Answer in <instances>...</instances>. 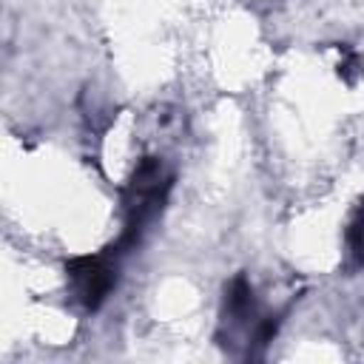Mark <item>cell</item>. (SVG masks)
<instances>
[{
	"instance_id": "2",
	"label": "cell",
	"mask_w": 364,
	"mask_h": 364,
	"mask_svg": "<svg viewBox=\"0 0 364 364\" xmlns=\"http://www.w3.org/2000/svg\"><path fill=\"white\" fill-rule=\"evenodd\" d=\"M65 276L74 287V299L85 310H100L108 293L117 284V262H114V247L105 253H91V256H74L65 262Z\"/></svg>"
},
{
	"instance_id": "4",
	"label": "cell",
	"mask_w": 364,
	"mask_h": 364,
	"mask_svg": "<svg viewBox=\"0 0 364 364\" xmlns=\"http://www.w3.org/2000/svg\"><path fill=\"white\" fill-rule=\"evenodd\" d=\"M344 242H347V270H361L364 267V196L350 213Z\"/></svg>"
},
{
	"instance_id": "1",
	"label": "cell",
	"mask_w": 364,
	"mask_h": 364,
	"mask_svg": "<svg viewBox=\"0 0 364 364\" xmlns=\"http://www.w3.org/2000/svg\"><path fill=\"white\" fill-rule=\"evenodd\" d=\"M171 185H173V179H171V173H165L162 159L145 156L136 165L128 188H125V228H122V236L114 245L117 253L131 250V247L139 245L148 225L162 213Z\"/></svg>"
},
{
	"instance_id": "3",
	"label": "cell",
	"mask_w": 364,
	"mask_h": 364,
	"mask_svg": "<svg viewBox=\"0 0 364 364\" xmlns=\"http://www.w3.org/2000/svg\"><path fill=\"white\" fill-rule=\"evenodd\" d=\"M222 321L228 327H247L259 324L256 318V299H253V284L247 282L245 273L233 276L230 284L225 287V307H222Z\"/></svg>"
}]
</instances>
